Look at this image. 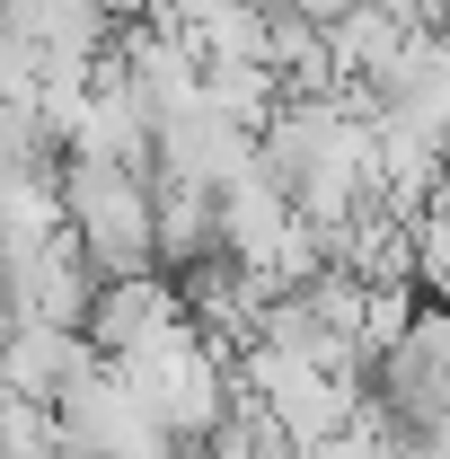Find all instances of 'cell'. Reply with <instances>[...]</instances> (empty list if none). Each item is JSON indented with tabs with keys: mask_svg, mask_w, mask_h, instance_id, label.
Returning <instances> with one entry per match:
<instances>
[{
	"mask_svg": "<svg viewBox=\"0 0 450 459\" xmlns=\"http://www.w3.org/2000/svg\"><path fill=\"white\" fill-rule=\"evenodd\" d=\"M62 204L71 238L89 247L98 274H142L160 265V177L107 160V151H62Z\"/></svg>",
	"mask_w": 450,
	"mask_h": 459,
	"instance_id": "obj_1",
	"label": "cell"
},
{
	"mask_svg": "<svg viewBox=\"0 0 450 459\" xmlns=\"http://www.w3.org/2000/svg\"><path fill=\"white\" fill-rule=\"evenodd\" d=\"M0 459H80L71 433H62V406L9 398V389H0Z\"/></svg>",
	"mask_w": 450,
	"mask_h": 459,
	"instance_id": "obj_2",
	"label": "cell"
},
{
	"mask_svg": "<svg viewBox=\"0 0 450 459\" xmlns=\"http://www.w3.org/2000/svg\"><path fill=\"white\" fill-rule=\"evenodd\" d=\"M415 283L450 309V212H415Z\"/></svg>",
	"mask_w": 450,
	"mask_h": 459,
	"instance_id": "obj_3",
	"label": "cell"
}]
</instances>
